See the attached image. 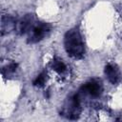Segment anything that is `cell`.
Segmentation results:
<instances>
[{"mask_svg":"<svg viewBox=\"0 0 122 122\" xmlns=\"http://www.w3.org/2000/svg\"><path fill=\"white\" fill-rule=\"evenodd\" d=\"M64 46L67 53L71 57L80 59L84 56V43L77 29H71L66 32L64 36Z\"/></svg>","mask_w":122,"mask_h":122,"instance_id":"cell-1","label":"cell"},{"mask_svg":"<svg viewBox=\"0 0 122 122\" xmlns=\"http://www.w3.org/2000/svg\"><path fill=\"white\" fill-rule=\"evenodd\" d=\"M51 25L44 22H37L33 25V27L30 29V30L28 32V42L29 43H37L44 39L49 32L51 31Z\"/></svg>","mask_w":122,"mask_h":122,"instance_id":"cell-2","label":"cell"},{"mask_svg":"<svg viewBox=\"0 0 122 122\" xmlns=\"http://www.w3.org/2000/svg\"><path fill=\"white\" fill-rule=\"evenodd\" d=\"M80 110V95L77 93L70 99L69 106L64 109L63 115L67 116L70 119H75L79 116Z\"/></svg>","mask_w":122,"mask_h":122,"instance_id":"cell-3","label":"cell"},{"mask_svg":"<svg viewBox=\"0 0 122 122\" xmlns=\"http://www.w3.org/2000/svg\"><path fill=\"white\" fill-rule=\"evenodd\" d=\"M34 24H35L34 16L32 14H27L23 18H21L18 22H16L15 30L19 34L28 33L30 30V29L33 27Z\"/></svg>","mask_w":122,"mask_h":122,"instance_id":"cell-4","label":"cell"},{"mask_svg":"<svg viewBox=\"0 0 122 122\" xmlns=\"http://www.w3.org/2000/svg\"><path fill=\"white\" fill-rule=\"evenodd\" d=\"M82 92L85 93H88L89 95L92 97H97L102 92V85L101 82L95 79L90 80L89 82L85 83L82 87Z\"/></svg>","mask_w":122,"mask_h":122,"instance_id":"cell-5","label":"cell"},{"mask_svg":"<svg viewBox=\"0 0 122 122\" xmlns=\"http://www.w3.org/2000/svg\"><path fill=\"white\" fill-rule=\"evenodd\" d=\"M105 74L112 84H116L120 79V72L116 66L108 64L105 67Z\"/></svg>","mask_w":122,"mask_h":122,"instance_id":"cell-6","label":"cell"},{"mask_svg":"<svg viewBox=\"0 0 122 122\" xmlns=\"http://www.w3.org/2000/svg\"><path fill=\"white\" fill-rule=\"evenodd\" d=\"M15 25H16V23H15V21H14V19L12 17H10V16H7V17L3 16L2 17V24H1L2 34H4L5 31L8 32V31L11 30L15 29Z\"/></svg>","mask_w":122,"mask_h":122,"instance_id":"cell-7","label":"cell"},{"mask_svg":"<svg viewBox=\"0 0 122 122\" xmlns=\"http://www.w3.org/2000/svg\"><path fill=\"white\" fill-rule=\"evenodd\" d=\"M51 68H52V70H54L59 74L63 73L66 71V69H67L65 63L61 59H59V58H54L52 60V62H51Z\"/></svg>","mask_w":122,"mask_h":122,"instance_id":"cell-8","label":"cell"},{"mask_svg":"<svg viewBox=\"0 0 122 122\" xmlns=\"http://www.w3.org/2000/svg\"><path fill=\"white\" fill-rule=\"evenodd\" d=\"M16 70H17V64L16 63H10V65L3 68L2 73L4 76H10L16 71Z\"/></svg>","mask_w":122,"mask_h":122,"instance_id":"cell-9","label":"cell"},{"mask_svg":"<svg viewBox=\"0 0 122 122\" xmlns=\"http://www.w3.org/2000/svg\"><path fill=\"white\" fill-rule=\"evenodd\" d=\"M46 80H47V73L45 71H43L35 78V80L33 81V85L36 87H42L45 84Z\"/></svg>","mask_w":122,"mask_h":122,"instance_id":"cell-10","label":"cell"}]
</instances>
